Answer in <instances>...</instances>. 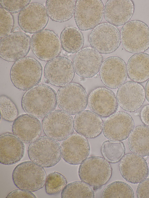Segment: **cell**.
I'll use <instances>...</instances> for the list:
<instances>
[{
	"label": "cell",
	"mask_w": 149,
	"mask_h": 198,
	"mask_svg": "<svg viewBox=\"0 0 149 198\" xmlns=\"http://www.w3.org/2000/svg\"><path fill=\"white\" fill-rule=\"evenodd\" d=\"M21 103L27 114L37 118H43L56 108V93L48 85L38 84L24 93Z\"/></svg>",
	"instance_id": "cell-1"
},
{
	"label": "cell",
	"mask_w": 149,
	"mask_h": 198,
	"mask_svg": "<svg viewBox=\"0 0 149 198\" xmlns=\"http://www.w3.org/2000/svg\"><path fill=\"white\" fill-rule=\"evenodd\" d=\"M40 63L35 58L25 57L15 61L10 72L11 81L16 88L27 91L38 85L42 75Z\"/></svg>",
	"instance_id": "cell-2"
},
{
	"label": "cell",
	"mask_w": 149,
	"mask_h": 198,
	"mask_svg": "<svg viewBox=\"0 0 149 198\" xmlns=\"http://www.w3.org/2000/svg\"><path fill=\"white\" fill-rule=\"evenodd\" d=\"M28 154L32 161L43 167L49 168L61 160V146L58 141L46 136H42L30 143Z\"/></svg>",
	"instance_id": "cell-3"
},
{
	"label": "cell",
	"mask_w": 149,
	"mask_h": 198,
	"mask_svg": "<svg viewBox=\"0 0 149 198\" xmlns=\"http://www.w3.org/2000/svg\"><path fill=\"white\" fill-rule=\"evenodd\" d=\"M12 178L14 184L17 188L34 192L43 187L46 174L43 167L31 161H27L15 167Z\"/></svg>",
	"instance_id": "cell-4"
},
{
	"label": "cell",
	"mask_w": 149,
	"mask_h": 198,
	"mask_svg": "<svg viewBox=\"0 0 149 198\" xmlns=\"http://www.w3.org/2000/svg\"><path fill=\"white\" fill-rule=\"evenodd\" d=\"M112 169L109 162L100 156L87 157L79 166L78 174L80 180L92 187L105 184L110 179Z\"/></svg>",
	"instance_id": "cell-5"
},
{
	"label": "cell",
	"mask_w": 149,
	"mask_h": 198,
	"mask_svg": "<svg viewBox=\"0 0 149 198\" xmlns=\"http://www.w3.org/2000/svg\"><path fill=\"white\" fill-rule=\"evenodd\" d=\"M120 36L123 47L129 53H143L149 48V27L141 21L126 23L121 29Z\"/></svg>",
	"instance_id": "cell-6"
},
{
	"label": "cell",
	"mask_w": 149,
	"mask_h": 198,
	"mask_svg": "<svg viewBox=\"0 0 149 198\" xmlns=\"http://www.w3.org/2000/svg\"><path fill=\"white\" fill-rule=\"evenodd\" d=\"M59 108L70 114L75 115L84 110L88 104L86 92L81 84L71 82L61 87L56 93Z\"/></svg>",
	"instance_id": "cell-7"
},
{
	"label": "cell",
	"mask_w": 149,
	"mask_h": 198,
	"mask_svg": "<svg viewBox=\"0 0 149 198\" xmlns=\"http://www.w3.org/2000/svg\"><path fill=\"white\" fill-rule=\"evenodd\" d=\"M89 41L91 47L101 54H110L120 46V32L118 28L111 24L102 23L91 31Z\"/></svg>",
	"instance_id": "cell-8"
},
{
	"label": "cell",
	"mask_w": 149,
	"mask_h": 198,
	"mask_svg": "<svg viewBox=\"0 0 149 198\" xmlns=\"http://www.w3.org/2000/svg\"><path fill=\"white\" fill-rule=\"evenodd\" d=\"M42 127L47 136L58 141H63L73 133V119L65 111L54 110L44 118Z\"/></svg>",
	"instance_id": "cell-9"
},
{
	"label": "cell",
	"mask_w": 149,
	"mask_h": 198,
	"mask_svg": "<svg viewBox=\"0 0 149 198\" xmlns=\"http://www.w3.org/2000/svg\"><path fill=\"white\" fill-rule=\"evenodd\" d=\"M104 11L100 0H77L74 14L77 26L82 31L93 29L100 24Z\"/></svg>",
	"instance_id": "cell-10"
},
{
	"label": "cell",
	"mask_w": 149,
	"mask_h": 198,
	"mask_svg": "<svg viewBox=\"0 0 149 198\" xmlns=\"http://www.w3.org/2000/svg\"><path fill=\"white\" fill-rule=\"evenodd\" d=\"M31 47L38 59L48 62L58 57L62 48L60 39L56 34L47 29L33 34L31 38Z\"/></svg>",
	"instance_id": "cell-11"
},
{
	"label": "cell",
	"mask_w": 149,
	"mask_h": 198,
	"mask_svg": "<svg viewBox=\"0 0 149 198\" xmlns=\"http://www.w3.org/2000/svg\"><path fill=\"white\" fill-rule=\"evenodd\" d=\"M31 39L21 32L11 33L0 38V57L7 61L15 62L25 57L31 48Z\"/></svg>",
	"instance_id": "cell-12"
},
{
	"label": "cell",
	"mask_w": 149,
	"mask_h": 198,
	"mask_svg": "<svg viewBox=\"0 0 149 198\" xmlns=\"http://www.w3.org/2000/svg\"><path fill=\"white\" fill-rule=\"evenodd\" d=\"M44 72L47 82L58 87L71 83L75 73L72 61L62 56H58L48 61L45 65Z\"/></svg>",
	"instance_id": "cell-13"
},
{
	"label": "cell",
	"mask_w": 149,
	"mask_h": 198,
	"mask_svg": "<svg viewBox=\"0 0 149 198\" xmlns=\"http://www.w3.org/2000/svg\"><path fill=\"white\" fill-rule=\"evenodd\" d=\"M49 19L46 8L40 3L33 2L29 3L20 12L18 21L23 31L34 34L44 29Z\"/></svg>",
	"instance_id": "cell-14"
},
{
	"label": "cell",
	"mask_w": 149,
	"mask_h": 198,
	"mask_svg": "<svg viewBox=\"0 0 149 198\" xmlns=\"http://www.w3.org/2000/svg\"><path fill=\"white\" fill-rule=\"evenodd\" d=\"M100 75L106 87L111 89L119 88L126 81L127 77L126 64L121 58L111 56L103 61Z\"/></svg>",
	"instance_id": "cell-15"
},
{
	"label": "cell",
	"mask_w": 149,
	"mask_h": 198,
	"mask_svg": "<svg viewBox=\"0 0 149 198\" xmlns=\"http://www.w3.org/2000/svg\"><path fill=\"white\" fill-rule=\"evenodd\" d=\"M134 126V120L129 114L119 111L104 121L102 132L104 136L109 140L122 141L127 138Z\"/></svg>",
	"instance_id": "cell-16"
},
{
	"label": "cell",
	"mask_w": 149,
	"mask_h": 198,
	"mask_svg": "<svg viewBox=\"0 0 149 198\" xmlns=\"http://www.w3.org/2000/svg\"><path fill=\"white\" fill-rule=\"evenodd\" d=\"M103 62L101 54L88 46L82 48L76 53L73 64L75 72L78 76L89 78L100 71Z\"/></svg>",
	"instance_id": "cell-17"
},
{
	"label": "cell",
	"mask_w": 149,
	"mask_h": 198,
	"mask_svg": "<svg viewBox=\"0 0 149 198\" xmlns=\"http://www.w3.org/2000/svg\"><path fill=\"white\" fill-rule=\"evenodd\" d=\"M88 105L92 111L102 118L109 117L115 113L118 107L115 94L105 87H97L91 92Z\"/></svg>",
	"instance_id": "cell-18"
},
{
	"label": "cell",
	"mask_w": 149,
	"mask_h": 198,
	"mask_svg": "<svg viewBox=\"0 0 149 198\" xmlns=\"http://www.w3.org/2000/svg\"><path fill=\"white\" fill-rule=\"evenodd\" d=\"M61 147L63 159L71 165L81 164L90 153V145L88 140L77 133H73L63 141Z\"/></svg>",
	"instance_id": "cell-19"
},
{
	"label": "cell",
	"mask_w": 149,
	"mask_h": 198,
	"mask_svg": "<svg viewBox=\"0 0 149 198\" xmlns=\"http://www.w3.org/2000/svg\"><path fill=\"white\" fill-rule=\"evenodd\" d=\"M119 170L125 180L133 184L139 183L146 178L149 172L148 166L145 159L133 153L125 155L120 161Z\"/></svg>",
	"instance_id": "cell-20"
},
{
	"label": "cell",
	"mask_w": 149,
	"mask_h": 198,
	"mask_svg": "<svg viewBox=\"0 0 149 198\" xmlns=\"http://www.w3.org/2000/svg\"><path fill=\"white\" fill-rule=\"evenodd\" d=\"M116 97L120 107L123 110L134 112L143 105L145 99V89L140 84L127 81L118 88Z\"/></svg>",
	"instance_id": "cell-21"
},
{
	"label": "cell",
	"mask_w": 149,
	"mask_h": 198,
	"mask_svg": "<svg viewBox=\"0 0 149 198\" xmlns=\"http://www.w3.org/2000/svg\"><path fill=\"white\" fill-rule=\"evenodd\" d=\"M134 10V4L132 0H109L104 7V15L109 23L119 26L129 21Z\"/></svg>",
	"instance_id": "cell-22"
},
{
	"label": "cell",
	"mask_w": 149,
	"mask_h": 198,
	"mask_svg": "<svg viewBox=\"0 0 149 198\" xmlns=\"http://www.w3.org/2000/svg\"><path fill=\"white\" fill-rule=\"evenodd\" d=\"M23 142L13 133L6 132L0 136V163L11 165L19 161L24 156Z\"/></svg>",
	"instance_id": "cell-23"
},
{
	"label": "cell",
	"mask_w": 149,
	"mask_h": 198,
	"mask_svg": "<svg viewBox=\"0 0 149 198\" xmlns=\"http://www.w3.org/2000/svg\"><path fill=\"white\" fill-rule=\"evenodd\" d=\"M74 124L77 133L86 138H93L102 133L103 121L101 117L91 111L84 110L76 114Z\"/></svg>",
	"instance_id": "cell-24"
},
{
	"label": "cell",
	"mask_w": 149,
	"mask_h": 198,
	"mask_svg": "<svg viewBox=\"0 0 149 198\" xmlns=\"http://www.w3.org/2000/svg\"><path fill=\"white\" fill-rule=\"evenodd\" d=\"M12 131L23 143H29L40 136L42 126L37 118L28 114H23L13 121Z\"/></svg>",
	"instance_id": "cell-25"
},
{
	"label": "cell",
	"mask_w": 149,
	"mask_h": 198,
	"mask_svg": "<svg viewBox=\"0 0 149 198\" xmlns=\"http://www.w3.org/2000/svg\"><path fill=\"white\" fill-rule=\"evenodd\" d=\"M127 75L130 79L143 83L149 79V54L146 53L134 54L127 64Z\"/></svg>",
	"instance_id": "cell-26"
},
{
	"label": "cell",
	"mask_w": 149,
	"mask_h": 198,
	"mask_svg": "<svg viewBox=\"0 0 149 198\" xmlns=\"http://www.w3.org/2000/svg\"><path fill=\"white\" fill-rule=\"evenodd\" d=\"M76 3L74 0H47L46 8L49 17L52 21L63 22L73 17Z\"/></svg>",
	"instance_id": "cell-27"
},
{
	"label": "cell",
	"mask_w": 149,
	"mask_h": 198,
	"mask_svg": "<svg viewBox=\"0 0 149 198\" xmlns=\"http://www.w3.org/2000/svg\"><path fill=\"white\" fill-rule=\"evenodd\" d=\"M128 145L132 153L144 157L149 156V127L141 125L134 128L128 137Z\"/></svg>",
	"instance_id": "cell-28"
},
{
	"label": "cell",
	"mask_w": 149,
	"mask_h": 198,
	"mask_svg": "<svg viewBox=\"0 0 149 198\" xmlns=\"http://www.w3.org/2000/svg\"><path fill=\"white\" fill-rule=\"evenodd\" d=\"M60 40L62 49L70 53H77L84 46V38L79 29L72 26L65 27L61 31Z\"/></svg>",
	"instance_id": "cell-29"
},
{
	"label": "cell",
	"mask_w": 149,
	"mask_h": 198,
	"mask_svg": "<svg viewBox=\"0 0 149 198\" xmlns=\"http://www.w3.org/2000/svg\"><path fill=\"white\" fill-rule=\"evenodd\" d=\"M62 198H94L92 186L82 181H74L67 184L61 193Z\"/></svg>",
	"instance_id": "cell-30"
},
{
	"label": "cell",
	"mask_w": 149,
	"mask_h": 198,
	"mask_svg": "<svg viewBox=\"0 0 149 198\" xmlns=\"http://www.w3.org/2000/svg\"><path fill=\"white\" fill-rule=\"evenodd\" d=\"M101 151L103 158L111 163L119 162L125 152V147L122 142L109 140L103 142Z\"/></svg>",
	"instance_id": "cell-31"
},
{
	"label": "cell",
	"mask_w": 149,
	"mask_h": 198,
	"mask_svg": "<svg viewBox=\"0 0 149 198\" xmlns=\"http://www.w3.org/2000/svg\"><path fill=\"white\" fill-rule=\"evenodd\" d=\"M134 197L132 188L127 183L120 181H114L109 184L104 189L101 196L102 198Z\"/></svg>",
	"instance_id": "cell-32"
},
{
	"label": "cell",
	"mask_w": 149,
	"mask_h": 198,
	"mask_svg": "<svg viewBox=\"0 0 149 198\" xmlns=\"http://www.w3.org/2000/svg\"><path fill=\"white\" fill-rule=\"evenodd\" d=\"M67 183L63 175L55 171L46 177L45 185L46 192L49 195L58 194L62 191Z\"/></svg>",
	"instance_id": "cell-33"
},
{
	"label": "cell",
	"mask_w": 149,
	"mask_h": 198,
	"mask_svg": "<svg viewBox=\"0 0 149 198\" xmlns=\"http://www.w3.org/2000/svg\"><path fill=\"white\" fill-rule=\"evenodd\" d=\"M1 116L4 120L14 121L18 116L17 107L13 101L7 96L2 95L0 96Z\"/></svg>",
	"instance_id": "cell-34"
},
{
	"label": "cell",
	"mask_w": 149,
	"mask_h": 198,
	"mask_svg": "<svg viewBox=\"0 0 149 198\" xmlns=\"http://www.w3.org/2000/svg\"><path fill=\"white\" fill-rule=\"evenodd\" d=\"M0 38L11 33L14 26L13 17L11 13L3 8H0Z\"/></svg>",
	"instance_id": "cell-35"
},
{
	"label": "cell",
	"mask_w": 149,
	"mask_h": 198,
	"mask_svg": "<svg viewBox=\"0 0 149 198\" xmlns=\"http://www.w3.org/2000/svg\"><path fill=\"white\" fill-rule=\"evenodd\" d=\"M30 1V0H1L0 3L3 8L11 13H16L20 12Z\"/></svg>",
	"instance_id": "cell-36"
},
{
	"label": "cell",
	"mask_w": 149,
	"mask_h": 198,
	"mask_svg": "<svg viewBox=\"0 0 149 198\" xmlns=\"http://www.w3.org/2000/svg\"><path fill=\"white\" fill-rule=\"evenodd\" d=\"M136 193L138 198H149V178H146L139 183Z\"/></svg>",
	"instance_id": "cell-37"
},
{
	"label": "cell",
	"mask_w": 149,
	"mask_h": 198,
	"mask_svg": "<svg viewBox=\"0 0 149 198\" xmlns=\"http://www.w3.org/2000/svg\"><path fill=\"white\" fill-rule=\"evenodd\" d=\"M6 198H36V197L31 191L19 188L11 192L8 194Z\"/></svg>",
	"instance_id": "cell-38"
},
{
	"label": "cell",
	"mask_w": 149,
	"mask_h": 198,
	"mask_svg": "<svg viewBox=\"0 0 149 198\" xmlns=\"http://www.w3.org/2000/svg\"><path fill=\"white\" fill-rule=\"evenodd\" d=\"M140 117L142 123L149 127V104L142 108L140 112Z\"/></svg>",
	"instance_id": "cell-39"
},
{
	"label": "cell",
	"mask_w": 149,
	"mask_h": 198,
	"mask_svg": "<svg viewBox=\"0 0 149 198\" xmlns=\"http://www.w3.org/2000/svg\"><path fill=\"white\" fill-rule=\"evenodd\" d=\"M144 89L146 98L147 101L149 102V79L146 84Z\"/></svg>",
	"instance_id": "cell-40"
},
{
	"label": "cell",
	"mask_w": 149,
	"mask_h": 198,
	"mask_svg": "<svg viewBox=\"0 0 149 198\" xmlns=\"http://www.w3.org/2000/svg\"><path fill=\"white\" fill-rule=\"evenodd\" d=\"M148 165H149V162H148Z\"/></svg>",
	"instance_id": "cell-41"
}]
</instances>
